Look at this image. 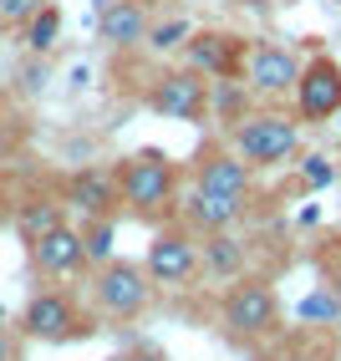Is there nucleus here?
Instances as JSON below:
<instances>
[{
  "instance_id": "f257e3e1",
  "label": "nucleus",
  "mask_w": 341,
  "mask_h": 361,
  "mask_svg": "<svg viewBox=\"0 0 341 361\" xmlns=\"http://www.w3.org/2000/svg\"><path fill=\"white\" fill-rule=\"evenodd\" d=\"M117 188H123V209L133 219H163L179 209V168L158 148L128 153L117 163Z\"/></svg>"
},
{
  "instance_id": "f03ea898",
  "label": "nucleus",
  "mask_w": 341,
  "mask_h": 361,
  "mask_svg": "<svg viewBox=\"0 0 341 361\" xmlns=\"http://www.w3.org/2000/svg\"><path fill=\"white\" fill-rule=\"evenodd\" d=\"M234 153L245 158L255 173L260 168H285L301 153V123L290 112H275V107L250 112V117L234 123Z\"/></svg>"
},
{
  "instance_id": "7ed1b4c3",
  "label": "nucleus",
  "mask_w": 341,
  "mask_h": 361,
  "mask_svg": "<svg viewBox=\"0 0 341 361\" xmlns=\"http://www.w3.org/2000/svg\"><path fill=\"white\" fill-rule=\"evenodd\" d=\"M301 71H306V61L290 51V46H280V41H250L245 46V66H239V82H245L255 97L280 102V97H296Z\"/></svg>"
},
{
  "instance_id": "20e7f679",
  "label": "nucleus",
  "mask_w": 341,
  "mask_h": 361,
  "mask_svg": "<svg viewBox=\"0 0 341 361\" xmlns=\"http://www.w3.org/2000/svg\"><path fill=\"white\" fill-rule=\"evenodd\" d=\"M219 316H225V331L234 341H265V336L280 331V295H275V285H265V280H239L225 295Z\"/></svg>"
},
{
  "instance_id": "39448f33",
  "label": "nucleus",
  "mask_w": 341,
  "mask_h": 361,
  "mask_svg": "<svg viewBox=\"0 0 341 361\" xmlns=\"http://www.w3.org/2000/svg\"><path fill=\"white\" fill-rule=\"evenodd\" d=\"M92 295L112 321H133L153 305V280L133 259H107V264H97V275H92Z\"/></svg>"
},
{
  "instance_id": "423d86ee",
  "label": "nucleus",
  "mask_w": 341,
  "mask_h": 361,
  "mask_svg": "<svg viewBox=\"0 0 341 361\" xmlns=\"http://www.w3.org/2000/svg\"><path fill=\"white\" fill-rule=\"evenodd\" d=\"M143 270H148L153 285H174V290L193 285L199 280V234L193 229H158Z\"/></svg>"
},
{
  "instance_id": "0eeeda50",
  "label": "nucleus",
  "mask_w": 341,
  "mask_h": 361,
  "mask_svg": "<svg viewBox=\"0 0 341 361\" xmlns=\"http://www.w3.org/2000/svg\"><path fill=\"white\" fill-rule=\"evenodd\" d=\"M153 112L174 117V123H199V117L209 112V77L193 66H179V71H163V77L153 82L148 92Z\"/></svg>"
},
{
  "instance_id": "6e6552de",
  "label": "nucleus",
  "mask_w": 341,
  "mask_h": 361,
  "mask_svg": "<svg viewBox=\"0 0 341 361\" xmlns=\"http://www.w3.org/2000/svg\"><path fill=\"white\" fill-rule=\"evenodd\" d=\"M193 183L209 188L219 199H234L250 209V194H255V168L239 158L234 148H204L199 163H193Z\"/></svg>"
},
{
  "instance_id": "1a4fd4ad",
  "label": "nucleus",
  "mask_w": 341,
  "mask_h": 361,
  "mask_svg": "<svg viewBox=\"0 0 341 361\" xmlns=\"http://www.w3.org/2000/svg\"><path fill=\"white\" fill-rule=\"evenodd\" d=\"M20 331L31 336V341H71V336H82V316L77 305H71L66 290H41L26 300V310H20Z\"/></svg>"
},
{
  "instance_id": "9d476101",
  "label": "nucleus",
  "mask_w": 341,
  "mask_h": 361,
  "mask_svg": "<svg viewBox=\"0 0 341 361\" xmlns=\"http://www.w3.org/2000/svg\"><path fill=\"white\" fill-rule=\"evenodd\" d=\"M341 112V66L331 56H311L296 87V117L301 123H321Z\"/></svg>"
},
{
  "instance_id": "9b49d317",
  "label": "nucleus",
  "mask_w": 341,
  "mask_h": 361,
  "mask_svg": "<svg viewBox=\"0 0 341 361\" xmlns=\"http://www.w3.org/2000/svg\"><path fill=\"white\" fill-rule=\"evenodd\" d=\"M245 46L250 41H239L229 31H193V41L184 46V66L204 71L209 82H225V77H234V71L245 66Z\"/></svg>"
},
{
  "instance_id": "f8f14e48",
  "label": "nucleus",
  "mask_w": 341,
  "mask_h": 361,
  "mask_svg": "<svg viewBox=\"0 0 341 361\" xmlns=\"http://www.w3.org/2000/svg\"><path fill=\"white\" fill-rule=\"evenodd\" d=\"M66 204L82 209L87 219H112L123 209V188H117V168H82L66 178Z\"/></svg>"
},
{
  "instance_id": "ddd939ff",
  "label": "nucleus",
  "mask_w": 341,
  "mask_h": 361,
  "mask_svg": "<svg viewBox=\"0 0 341 361\" xmlns=\"http://www.w3.org/2000/svg\"><path fill=\"white\" fill-rule=\"evenodd\" d=\"M153 31V11L138 6V0H107L102 11H97V36L117 51H128V46H143Z\"/></svg>"
},
{
  "instance_id": "4468645a",
  "label": "nucleus",
  "mask_w": 341,
  "mask_h": 361,
  "mask_svg": "<svg viewBox=\"0 0 341 361\" xmlns=\"http://www.w3.org/2000/svg\"><path fill=\"white\" fill-rule=\"evenodd\" d=\"M239 214H245V204L219 199V194H209V188H199V183H193L189 194L179 199V219H184V229H193L199 239H204V234H219V229H234Z\"/></svg>"
},
{
  "instance_id": "2eb2a0df",
  "label": "nucleus",
  "mask_w": 341,
  "mask_h": 361,
  "mask_svg": "<svg viewBox=\"0 0 341 361\" xmlns=\"http://www.w3.org/2000/svg\"><path fill=\"white\" fill-rule=\"evenodd\" d=\"M31 264L41 275H71V270H82L87 264V245H82V229H71V224H56L52 234H41L36 245H31Z\"/></svg>"
},
{
  "instance_id": "dca6fc26",
  "label": "nucleus",
  "mask_w": 341,
  "mask_h": 361,
  "mask_svg": "<svg viewBox=\"0 0 341 361\" xmlns=\"http://www.w3.org/2000/svg\"><path fill=\"white\" fill-rule=\"evenodd\" d=\"M245 259H250L245 239H234L229 229L199 239V275H209V280H239L245 275Z\"/></svg>"
},
{
  "instance_id": "f3484780",
  "label": "nucleus",
  "mask_w": 341,
  "mask_h": 361,
  "mask_svg": "<svg viewBox=\"0 0 341 361\" xmlns=\"http://www.w3.org/2000/svg\"><path fill=\"white\" fill-rule=\"evenodd\" d=\"M255 92L245 87V82H234V77H225V82H209V107H214V117H225V123H239V117H250L255 107Z\"/></svg>"
},
{
  "instance_id": "a211bd4d",
  "label": "nucleus",
  "mask_w": 341,
  "mask_h": 361,
  "mask_svg": "<svg viewBox=\"0 0 341 361\" xmlns=\"http://www.w3.org/2000/svg\"><path fill=\"white\" fill-rule=\"evenodd\" d=\"M56 224H66V219H61V204H52V199L20 204V214H16V229H20V239H26V245H36V239L52 234Z\"/></svg>"
},
{
  "instance_id": "6ab92c4d",
  "label": "nucleus",
  "mask_w": 341,
  "mask_h": 361,
  "mask_svg": "<svg viewBox=\"0 0 341 361\" xmlns=\"http://www.w3.org/2000/svg\"><path fill=\"white\" fill-rule=\"evenodd\" d=\"M20 36H26V51H31V56H46V51L56 46V36H61V11H56V6H41L26 26H20Z\"/></svg>"
},
{
  "instance_id": "aec40b11",
  "label": "nucleus",
  "mask_w": 341,
  "mask_h": 361,
  "mask_svg": "<svg viewBox=\"0 0 341 361\" xmlns=\"http://www.w3.org/2000/svg\"><path fill=\"white\" fill-rule=\"evenodd\" d=\"M189 41H193V26H189L184 16H168V20H153V31H148L143 46H153L158 56H168V51H184Z\"/></svg>"
},
{
  "instance_id": "412c9836",
  "label": "nucleus",
  "mask_w": 341,
  "mask_h": 361,
  "mask_svg": "<svg viewBox=\"0 0 341 361\" xmlns=\"http://www.w3.org/2000/svg\"><path fill=\"white\" fill-rule=\"evenodd\" d=\"M296 316L311 321V326H336V321H341V295L331 290V285H321V290H311V295L296 305Z\"/></svg>"
},
{
  "instance_id": "4be33fe9",
  "label": "nucleus",
  "mask_w": 341,
  "mask_h": 361,
  "mask_svg": "<svg viewBox=\"0 0 341 361\" xmlns=\"http://www.w3.org/2000/svg\"><path fill=\"white\" fill-rule=\"evenodd\" d=\"M82 245H87V259L92 264H107L112 259V219H92L82 229Z\"/></svg>"
},
{
  "instance_id": "5701e85b",
  "label": "nucleus",
  "mask_w": 341,
  "mask_h": 361,
  "mask_svg": "<svg viewBox=\"0 0 341 361\" xmlns=\"http://www.w3.org/2000/svg\"><path fill=\"white\" fill-rule=\"evenodd\" d=\"M301 178H306V188H326V183H336V163L311 153V158H301Z\"/></svg>"
},
{
  "instance_id": "b1692460",
  "label": "nucleus",
  "mask_w": 341,
  "mask_h": 361,
  "mask_svg": "<svg viewBox=\"0 0 341 361\" xmlns=\"http://www.w3.org/2000/svg\"><path fill=\"white\" fill-rule=\"evenodd\" d=\"M46 0H0V26H26Z\"/></svg>"
},
{
  "instance_id": "393cba45",
  "label": "nucleus",
  "mask_w": 341,
  "mask_h": 361,
  "mask_svg": "<svg viewBox=\"0 0 341 361\" xmlns=\"http://www.w3.org/2000/svg\"><path fill=\"white\" fill-rule=\"evenodd\" d=\"M0 361H20V341L11 326H0Z\"/></svg>"
},
{
  "instance_id": "a878e982",
  "label": "nucleus",
  "mask_w": 341,
  "mask_h": 361,
  "mask_svg": "<svg viewBox=\"0 0 341 361\" xmlns=\"http://www.w3.org/2000/svg\"><path fill=\"white\" fill-rule=\"evenodd\" d=\"M280 361H321V356H280Z\"/></svg>"
},
{
  "instance_id": "bb28decb",
  "label": "nucleus",
  "mask_w": 341,
  "mask_h": 361,
  "mask_svg": "<svg viewBox=\"0 0 341 361\" xmlns=\"http://www.w3.org/2000/svg\"><path fill=\"white\" fill-rule=\"evenodd\" d=\"M138 6H148V11H158V6H163V0H138Z\"/></svg>"
},
{
  "instance_id": "cd10ccee",
  "label": "nucleus",
  "mask_w": 341,
  "mask_h": 361,
  "mask_svg": "<svg viewBox=\"0 0 341 361\" xmlns=\"http://www.w3.org/2000/svg\"><path fill=\"white\" fill-rule=\"evenodd\" d=\"M331 290H336V295H341V275H336V280H331Z\"/></svg>"
},
{
  "instance_id": "c85d7f7f",
  "label": "nucleus",
  "mask_w": 341,
  "mask_h": 361,
  "mask_svg": "<svg viewBox=\"0 0 341 361\" xmlns=\"http://www.w3.org/2000/svg\"><path fill=\"white\" fill-rule=\"evenodd\" d=\"M102 6H107V0H97V11H102Z\"/></svg>"
}]
</instances>
